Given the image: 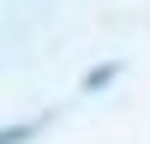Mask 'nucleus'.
<instances>
[{
  "mask_svg": "<svg viewBox=\"0 0 150 144\" xmlns=\"http://www.w3.org/2000/svg\"><path fill=\"white\" fill-rule=\"evenodd\" d=\"M108 84H114V66H96L90 78H84V90H108Z\"/></svg>",
  "mask_w": 150,
  "mask_h": 144,
  "instance_id": "1",
  "label": "nucleus"
},
{
  "mask_svg": "<svg viewBox=\"0 0 150 144\" xmlns=\"http://www.w3.org/2000/svg\"><path fill=\"white\" fill-rule=\"evenodd\" d=\"M30 132H36V126H6V132H0V144H24Z\"/></svg>",
  "mask_w": 150,
  "mask_h": 144,
  "instance_id": "2",
  "label": "nucleus"
}]
</instances>
